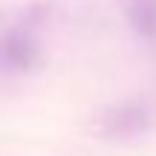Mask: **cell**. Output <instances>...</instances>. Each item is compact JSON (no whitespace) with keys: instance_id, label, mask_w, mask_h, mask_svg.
Here are the masks:
<instances>
[{"instance_id":"6da1fadb","label":"cell","mask_w":156,"mask_h":156,"mask_svg":"<svg viewBox=\"0 0 156 156\" xmlns=\"http://www.w3.org/2000/svg\"><path fill=\"white\" fill-rule=\"evenodd\" d=\"M130 23L145 38L156 35V0H133V6H130Z\"/></svg>"}]
</instances>
